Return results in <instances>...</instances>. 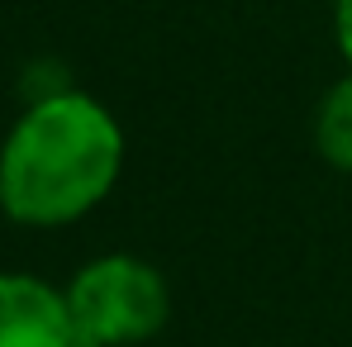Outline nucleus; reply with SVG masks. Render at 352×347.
I'll return each mask as SVG.
<instances>
[{
	"instance_id": "1",
	"label": "nucleus",
	"mask_w": 352,
	"mask_h": 347,
	"mask_svg": "<svg viewBox=\"0 0 352 347\" xmlns=\"http://www.w3.org/2000/svg\"><path fill=\"white\" fill-rule=\"evenodd\" d=\"M124 128L96 96L58 86L24 105L0 143V214L19 229H67L124 176Z\"/></svg>"
},
{
	"instance_id": "3",
	"label": "nucleus",
	"mask_w": 352,
	"mask_h": 347,
	"mask_svg": "<svg viewBox=\"0 0 352 347\" xmlns=\"http://www.w3.org/2000/svg\"><path fill=\"white\" fill-rule=\"evenodd\" d=\"M0 347H76L62 286L34 271H0Z\"/></svg>"
},
{
	"instance_id": "4",
	"label": "nucleus",
	"mask_w": 352,
	"mask_h": 347,
	"mask_svg": "<svg viewBox=\"0 0 352 347\" xmlns=\"http://www.w3.org/2000/svg\"><path fill=\"white\" fill-rule=\"evenodd\" d=\"M314 148L333 172L352 176V71H343L314 110Z\"/></svg>"
},
{
	"instance_id": "2",
	"label": "nucleus",
	"mask_w": 352,
	"mask_h": 347,
	"mask_svg": "<svg viewBox=\"0 0 352 347\" xmlns=\"http://www.w3.org/2000/svg\"><path fill=\"white\" fill-rule=\"evenodd\" d=\"M76 347H143L172 319L167 276L138 252H100L62 286Z\"/></svg>"
},
{
	"instance_id": "5",
	"label": "nucleus",
	"mask_w": 352,
	"mask_h": 347,
	"mask_svg": "<svg viewBox=\"0 0 352 347\" xmlns=\"http://www.w3.org/2000/svg\"><path fill=\"white\" fill-rule=\"evenodd\" d=\"M333 43L352 71V0H333Z\"/></svg>"
}]
</instances>
